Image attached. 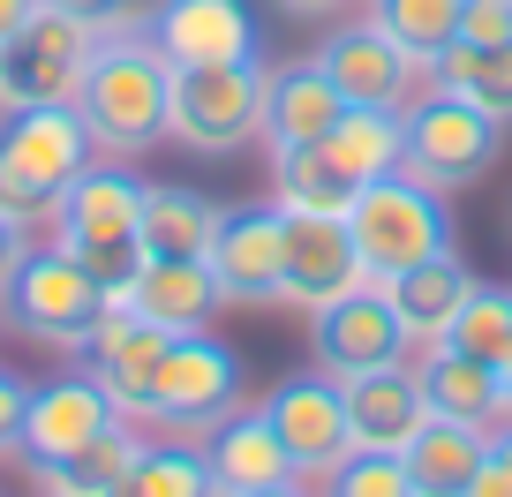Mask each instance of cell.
Instances as JSON below:
<instances>
[{
	"mask_svg": "<svg viewBox=\"0 0 512 497\" xmlns=\"http://www.w3.org/2000/svg\"><path fill=\"white\" fill-rule=\"evenodd\" d=\"M166 98H174V61L159 53L151 23L98 31L91 68L76 83V113L91 129L98 159H136V151L166 144Z\"/></svg>",
	"mask_w": 512,
	"mask_h": 497,
	"instance_id": "obj_1",
	"label": "cell"
},
{
	"mask_svg": "<svg viewBox=\"0 0 512 497\" xmlns=\"http://www.w3.org/2000/svg\"><path fill=\"white\" fill-rule=\"evenodd\" d=\"M98 159L91 129L76 106H16L0 113V211L31 234H53L61 196L76 189V174Z\"/></svg>",
	"mask_w": 512,
	"mask_h": 497,
	"instance_id": "obj_2",
	"label": "cell"
},
{
	"mask_svg": "<svg viewBox=\"0 0 512 497\" xmlns=\"http://www.w3.org/2000/svg\"><path fill=\"white\" fill-rule=\"evenodd\" d=\"M53 249H68L106 294H128V279L144 272V181L121 159H91L61 196Z\"/></svg>",
	"mask_w": 512,
	"mask_h": 497,
	"instance_id": "obj_3",
	"label": "cell"
},
{
	"mask_svg": "<svg viewBox=\"0 0 512 497\" xmlns=\"http://www.w3.org/2000/svg\"><path fill=\"white\" fill-rule=\"evenodd\" d=\"M505 159V121H490L482 106H467L445 83H422L400 106V174H415L422 189H475L490 181V166Z\"/></svg>",
	"mask_w": 512,
	"mask_h": 497,
	"instance_id": "obj_4",
	"label": "cell"
},
{
	"mask_svg": "<svg viewBox=\"0 0 512 497\" xmlns=\"http://www.w3.org/2000/svg\"><path fill=\"white\" fill-rule=\"evenodd\" d=\"M347 234H354V249H362V272L392 279V272H407V264L452 249V204H445V189H422L415 174H377L354 196Z\"/></svg>",
	"mask_w": 512,
	"mask_h": 497,
	"instance_id": "obj_5",
	"label": "cell"
},
{
	"mask_svg": "<svg viewBox=\"0 0 512 497\" xmlns=\"http://www.w3.org/2000/svg\"><path fill=\"white\" fill-rule=\"evenodd\" d=\"M166 136L181 151H226L264 136V53L256 61H219V68H174V98H166Z\"/></svg>",
	"mask_w": 512,
	"mask_h": 497,
	"instance_id": "obj_6",
	"label": "cell"
},
{
	"mask_svg": "<svg viewBox=\"0 0 512 497\" xmlns=\"http://www.w3.org/2000/svg\"><path fill=\"white\" fill-rule=\"evenodd\" d=\"M98 23H76L38 0L16 31L0 38V113L16 106H76V83L91 68Z\"/></svg>",
	"mask_w": 512,
	"mask_h": 497,
	"instance_id": "obj_7",
	"label": "cell"
},
{
	"mask_svg": "<svg viewBox=\"0 0 512 497\" xmlns=\"http://www.w3.org/2000/svg\"><path fill=\"white\" fill-rule=\"evenodd\" d=\"M241 407V354L211 332H181L166 339L159 377H151V400L136 422H159V430H181L196 445L204 430H219L226 415Z\"/></svg>",
	"mask_w": 512,
	"mask_h": 497,
	"instance_id": "obj_8",
	"label": "cell"
},
{
	"mask_svg": "<svg viewBox=\"0 0 512 497\" xmlns=\"http://www.w3.org/2000/svg\"><path fill=\"white\" fill-rule=\"evenodd\" d=\"M106 302H113V294L98 287L68 249H31L23 272H16V287L0 294V309H8L16 332H31L38 347H68V354L91 339V324H98Z\"/></svg>",
	"mask_w": 512,
	"mask_h": 497,
	"instance_id": "obj_9",
	"label": "cell"
},
{
	"mask_svg": "<svg viewBox=\"0 0 512 497\" xmlns=\"http://www.w3.org/2000/svg\"><path fill=\"white\" fill-rule=\"evenodd\" d=\"M309 354H317L324 377H369V369H392L415 354V339H407L400 309L384 302L377 279H362V287H347L339 302H324L317 317H309Z\"/></svg>",
	"mask_w": 512,
	"mask_h": 497,
	"instance_id": "obj_10",
	"label": "cell"
},
{
	"mask_svg": "<svg viewBox=\"0 0 512 497\" xmlns=\"http://www.w3.org/2000/svg\"><path fill=\"white\" fill-rule=\"evenodd\" d=\"M264 415H272V430H279V445H287V460H294L302 482H324L354 452L339 377H324V369H302V377L272 385V392H264Z\"/></svg>",
	"mask_w": 512,
	"mask_h": 497,
	"instance_id": "obj_11",
	"label": "cell"
},
{
	"mask_svg": "<svg viewBox=\"0 0 512 497\" xmlns=\"http://www.w3.org/2000/svg\"><path fill=\"white\" fill-rule=\"evenodd\" d=\"M317 61H324V76L339 83V98H347V106H384V113H400L407 98L430 83V68H422L392 31H377L369 16H362V23H339V31L317 46Z\"/></svg>",
	"mask_w": 512,
	"mask_h": 497,
	"instance_id": "obj_12",
	"label": "cell"
},
{
	"mask_svg": "<svg viewBox=\"0 0 512 497\" xmlns=\"http://www.w3.org/2000/svg\"><path fill=\"white\" fill-rule=\"evenodd\" d=\"M287 219V264H279V302H294L302 317H317L324 302H339L347 287H362V249H354L347 219L332 211H279Z\"/></svg>",
	"mask_w": 512,
	"mask_h": 497,
	"instance_id": "obj_13",
	"label": "cell"
},
{
	"mask_svg": "<svg viewBox=\"0 0 512 497\" xmlns=\"http://www.w3.org/2000/svg\"><path fill=\"white\" fill-rule=\"evenodd\" d=\"M204 264H211V279H219V302L272 309L279 302V264H287V219H279V204L219 211V234H211Z\"/></svg>",
	"mask_w": 512,
	"mask_h": 497,
	"instance_id": "obj_14",
	"label": "cell"
},
{
	"mask_svg": "<svg viewBox=\"0 0 512 497\" xmlns=\"http://www.w3.org/2000/svg\"><path fill=\"white\" fill-rule=\"evenodd\" d=\"M113 422H128L121 407H113V392L98 385L91 369H76V377H53V385H31V407H23V467H53L68 460L76 445H91L98 430H113Z\"/></svg>",
	"mask_w": 512,
	"mask_h": 497,
	"instance_id": "obj_15",
	"label": "cell"
},
{
	"mask_svg": "<svg viewBox=\"0 0 512 497\" xmlns=\"http://www.w3.org/2000/svg\"><path fill=\"white\" fill-rule=\"evenodd\" d=\"M83 369H91L98 385L113 392V407H121L128 422L144 415V400H151V377H159V354H166V332L159 324H144L136 309L113 294L106 309H98V324H91V339H83Z\"/></svg>",
	"mask_w": 512,
	"mask_h": 497,
	"instance_id": "obj_16",
	"label": "cell"
},
{
	"mask_svg": "<svg viewBox=\"0 0 512 497\" xmlns=\"http://www.w3.org/2000/svg\"><path fill=\"white\" fill-rule=\"evenodd\" d=\"M347 400V430H354V452H407L415 430L430 422V400H422V377H415V354L392 369H369V377H347L339 385Z\"/></svg>",
	"mask_w": 512,
	"mask_h": 497,
	"instance_id": "obj_17",
	"label": "cell"
},
{
	"mask_svg": "<svg viewBox=\"0 0 512 497\" xmlns=\"http://www.w3.org/2000/svg\"><path fill=\"white\" fill-rule=\"evenodd\" d=\"M151 38L174 68H219V61H256V23L241 0H166L151 16Z\"/></svg>",
	"mask_w": 512,
	"mask_h": 497,
	"instance_id": "obj_18",
	"label": "cell"
},
{
	"mask_svg": "<svg viewBox=\"0 0 512 497\" xmlns=\"http://www.w3.org/2000/svg\"><path fill=\"white\" fill-rule=\"evenodd\" d=\"M196 452H204V475H211V490H219V497L294 482V460H287V445H279V430H272L264 407H234L219 430L196 437Z\"/></svg>",
	"mask_w": 512,
	"mask_h": 497,
	"instance_id": "obj_19",
	"label": "cell"
},
{
	"mask_svg": "<svg viewBox=\"0 0 512 497\" xmlns=\"http://www.w3.org/2000/svg\"><path fill=\"white\" fill-rule=\"evenodd\" d=\"M339 113H347V98H339V83L324 76L317 53H302V61H287V68H264V144L272 151L324 144Z\"/></svg>",
	"mask_w": 512,
	"mask_h": 497,
	"instance_id": "obj_20",
	"label": "cell"
},
{
	"mask_svg": "<svg viewBox=\"0 0 512 497\" xmlns=\"http://www.w3.org/2000/svg\"><path fill=\"white\" fill-rule=\"evenodd\" d=\"M128 309L144 324H159L166 339L181 332H211V317H219V279H211V264H181V257H144V272L128 279L121 294Z\"/></svg>",
	"mask_w": 512,
	"mask_h": 497,
	"instance_id": "obj_21",
	"label": "cell"
},
{
	"mask_svg": "<svg viewBox=\"0 0 512 497\" xmlns=\"http://www.w3.org/2000/svg\"><path fill=\"white\" fill-rule=\"evenodd\" d=\"M377 287H384V302L400 309L407 339H415V347H430V339H445V324L460 317V302H467V287H475V272L460 264V249H437V257L407 264V272L377 279Z\"/></svg>",
	"mask_w": 512,
	"mask_h": 497,
	"instance_id": "obj_22",
	"label": "cell"
},
{
	"mask_svg": "<svg viewBox=\"0 0 512 497\" xmlns=\"http://www.w3.org/2000/svg\"><path fill=\"white\" fill-rule=\"evenodd\" d=\"M415 377H422V400H430V415L445 422H475V430H497V369L475 362V354L445 347V339H430V347H415Z\"/></svg>",
	"mask_w": 512,
	"mask_h": 497,
	"instance_id": "obj_23",
	"label": "cell"
},
{
	"mask_svg": "<svg viewBox=\"0 0 512 497\" xmlns=\"http://www.w3.org/2000/svg\"><path fill=\"white\" fill-rule=\"evenodd\" d=\"M219 196L181 189V181H144V257H181L204 264L211 234H219Z\"/></svg>",
	"mask_w": 512,
	"mask_h": 497,
	"instance_id": "obj_24",
	"label": "cell"
},
{
	"mask_svg": "<svg viewBox=\"0 0 512 497\" xmlns=\"http://www.w3.org/2000/svg\"><path fill=\"white\" fill-rule=\"evenodd\" d=\"M482 452H490V430L430 415L400 460H407V482H415V497H460V490H467V475L482 467Z\"/></svg>",
	"mask_w": 512,
	"mask_h": 497,
	"instance_id": "obj_25",
	"label": "cell"
},
{
	"mask_svg": "<svg viewBox=\"0 0 512 497\" xmlns=\"http://www.w3.org/2000/svg\"><path fill=\"white\" fill-rule=\"evenodd\" d=\"M354 196H362V181H354L324 144H287V151H272V204H279V211H332V219H347Z\"/></svg>",
	"mask_w": 512,
	"mask_h": 497,
	"instance_id": "obj_26",
	"label": "cell"
},
{
	"mask_svg": "<svg viewBox=\"0 0 512 497\" xmlns=\"http://www.w3.org/2000/svg\"><path fill=\"white\" fill-rule=\"evenodd\" d=\"M430 83L460 91L467 106H482L490 121H505V129H512V38H505V46H475V38H452V46L430 61Z\"/></svg>",
	"mask_w": 512,
	"mask_h": 497,
	"instance_id": "obj_27",
	"label": "cell"
},
{
	"mask_svg": "<svg viewBox=\"0 0 512 497\" xmlns=\"http://www.w3.org/2000/svg\"><path fill=\"white\" fill-rule=\"evenodd\" d=\"M136 422H113V430H98L91 445H76L68 460H53V467H31V482H38V497H106L113 482H121V467L136 460Z\"/></svg>",
	"mask_w": 512,
	"mask_h": 497,
	"instance_id": "obj_28",
	"label": "cell"
},
{
	"mask_svg": "<svg viewBox=\"0 0 512 497\" xmlns=\"http://www.w3.org/2000/svg\"><path fill=\"white\" fill-rule=\"evenodd\" d=\"M324 151H332L354 181L400 174V113H384V106H347V113L332 121V136H324Z\"/></svg>",
	"mask_w": 512,
	"mask_h": 497,
	"instance_id": "obj_29",
	"label": "cell"
},
{
	"mask_svg": "<svg viewBox=\"0 0 512 497\" xmlns=\"http://www.w3.org/2000/svg\"><path fill=\"white\" fill-rule=\"evenodd\" d=\"M106 497H219L204 475V452L189 445H136V460L121 467Z\"/></svg>",
	"mask_w": 512,
	"mask_h": 497,
	"instance_id": "obj_30",
	"label": "cell"
},
{
	"mask_svg": "<svg viewBox=\"0 0 512 497\" xmlns=\"http://www.w3.org/2000/svg\"><path fill=\"white\" fill-rule=\"evenodd\" d=\"M369 23L392 31L422 68H430L437 53L460 38V0H369Z\"/></svg>",
	"mask_w": 512,
	"mask_h": 497,
	"instance_id": "obj_31",
	"label": "cell"
},
{
	"mask_svg": "<svg viewBox=\"0 0 512 497\" xmlns=\"http://www.w3.org/2000/svg\"><path fill=\"white\" fill-rule=\"evenodd\" d=\"M445 347H460V354H475V362H490L497 369V354L512 347V287H467V302H460V317L445 324Z\"/></svg>",
	"mask_w": 512,
	"mask_h": 497,
	"instance_id": "obj_32",
	"label": "cell"
},
{
	"mask_svg": "<svg viewBox=\"0 0 512 497\" xmlns=\"http://www.w3.org/2000/svg\"><path fill=\"white\" fill-rule=\"evenodd\" d=\"M324 497H415L400 452H347V460L324 475Z\"/></svg>",
	"mask_w": 512,
	"mask_h": 497,
	"instance_id": "obj_33",
	"label": "cell"
},
{
	"mask_svg": "<svg viewBox=\"0 0 512 497\" xmlns=\"http://www.w3.org/2000/svg\"><path fill=\"white\" fill-rule=\"evenodd\" d=\"M460 38H475V46H505V38H512V0H460Z\"/></svg>",
	"mask_w": 512,
	"mask_h": 497,
	"instance_id": "obj_34",
	"label": "cell"
},
{
	"mask_svg": "<svg viewBox=\"0 0 512 497\" xmlns=\"http://www.w3.org/2000/svg\"><path fill=\"white\" fill-rule=\"evenodd\" d=\"M23 407H31V377L0 369V452H16V445H23Z\"/></svg>",
	"mask_w": 512,
	"mask_h": 497,
	"instance_id": "obj_35",
	"label": "cell"
},
{
	"mask_svg": "<svg viewBox=\"0 0 512 497\" xmlns=\"http://www.w3.org/2000/svg\"><path fill=\"white\" fill-rule=\"evenodd\" d=\"M46 8H61V16H76V23H98V31H113V23H144L136 0H46Z\"/></svg>",
	"mask_w": 512,
	"mask_h": 497,
	"instance_id": "obj_36",
	"label": "cell"
},
{
	"mask_svg": "<svg viewBox=\"0 0 512 497\" xmlns=\"http://www.w3.org/2000/svg\"><path fill=\"white\" fill-rule=\"evenodd\" d=\"M460 497H512V460H505V452H482V467H475V475H467V490Z\"/></svg>",
	"mask_w": 512,
	"mask_h": 497,
	"instance_id": "obj_37",
	"label": "cell"
},
{
	"mask_svg": "<svg viewBox=\"0 0 512 497\" xmlns=\"http://www.w3.org/2000/svg\"><path fill=\"white\" fill-rule=\"evenodd\" d=\"M23 257H31V226H16V219H8V211H0V294L16 287Z\"/></svg>",
	"mask_w": 512,
	"mask_h": 497,
	"instance_id": "obj_38",
	"label": "cell"
},
{
	"mask_svg": "<svg viewBox=\"0 0 512 497\" xmlns=\"http://www.w3.org/2000/svg\"><path fill=\"white\" fill-rule=\"evenodd\" d=\"M279 8H287L294 23H324V16H339L347 0H279Z\"/></svg>",
	"mask_w": 512,
	"mask_h": 497,
	"instance_id": "obj_39",
	"label": "cell"
},
{
	"mask_svg": "<svg viewBox=\"0 0 512 497\" xmlns=\"http://www.w3.org/2000/svg\"><path fill=\"white\" fill-rule=\"evenodd\" d=\"M497 415H512V347L497 354Z\"/></svg>",
	"mask_w": 512,
	"mask_h": 497,
	"instance_id": "obj_40",
	"label": "cell"
},
{
	"mask_svg": "<svg viewBox=\"0 0 512 497\" xmlns=\"http://www.w3.org/2000/svg\"><path fill=\"white\" fill-rule=\"evenodd\" d=\"M241 497H317V482L294 475V482H272V490H241Z\"/></svg>",
	"mask_w": 512,
	"mask_h": 497,
	"instance_id": "obj_41",
	"label": "cell"
},
{
	"mask_svg": "<svg viewBox=\"0 0 512 497\" xmlns=\"http://www.w3.org/2000/svg\"><path fill=\"white\" fill-rule=\"evenodd\" d=\"M31 8H38V0H0V38L16 31V23H23V16H31Z\"/></svg>",
	"mask_w": 512,
	"mask_h": 497,
	"instance_id": "obj_42",
	"label": "cell"
},
{
	"mask_svg": "<svg viewBox=\"0 0 512 497\" xmlns=\"http://www.w3.org/2000/svg\"><path fill=\"white\" fill-rule=\"evenodd\" d=\"M490 445H497V452H505V460H512V415H505V422H497V430H490Z\"/></svg>",
	"mask_w": 512,
	"mask_h": 497,
	"instance_id": "obj_43",
	"label": "cell"
},
{
	"mask_svg": "<svg viewBox=\"0 0 512 497\" xmlns=\"http://www.w3.org/2000/svg\"><path fill=\"white\" fill-rule=\"evenodd\" d=\"M136 8H144V23H151V16H159V8H166V0H136Z\"/></svg>",
	"mask_w": 512,
	"mask_h": 497,
	"instance_id": "obj_44",
	"label": "cell"
},
{
	"mask_svg": "<svg viewBox=\"0 0 512 497\" xmlns=\"http://www.w3.org/2000/svg\"><path fill=\"white\" fill-rule=\"evenodd\" d=\"M0 332H8V309H0Z\"/></svg>",
	"mask_w": 512,
	"mask_h": 497,
	"instance_id": "obj_45",
	"label": "cell"
}]
</instances>
